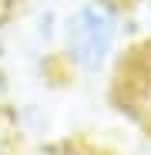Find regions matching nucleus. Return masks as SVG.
<instances>
[{
  "mask_svg": "<svg viewBox=\"0 0 151 155\" xmlns=\"http://www.w3.org/2000/svg\"><path fill=\"white\" fill-rule=\"evenodd\" d=\"M128 4L124 0H77L61 20L57 58L74 78H101L118 64L128 37Z\"/></svg>",
  "mask_w": 151,
  "mask_h": 155,
  "instance_id": "1",
  "label": "nucleus"
},
{
  "mask_svg": "<svg viewBox=\"0 0 151 155\" xmlns=\"http://www.w3.org/2000/svg\"><path fill=\"white\" fill-rule=\"evenodd\" d=\"M114 98L141 128L151 132V41L131 47L114 64Z\"/></svg>",
  "mask_w": 151,
  "mask_h": 155,
  "instance_id": "2",
  "label": "nucleus"
},
{
  "mask_svg": "<svg viewBox=\"0 0 151 155\" xmlns=\"http://www.w3.org/2000/svg\"><path fill=\"white\" fill-rule=\"evenodd\" d=\"M0 155H17V152H14V145H10L7 138H0Z\"/></svg>",
  "mask_w": 151,
  "mask_h": 155,
  "instance_id": "3",
  "label": "nucleus"
}]
</instances>
